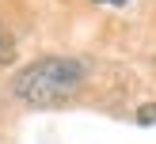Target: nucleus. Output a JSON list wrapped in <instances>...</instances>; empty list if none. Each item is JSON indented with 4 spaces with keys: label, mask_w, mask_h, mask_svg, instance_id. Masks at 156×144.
Returning <instances> with one entry per match:
<instances>
[{
    "label": "nucleus",
    "mask_w": 156,
    "mask_h": 144,
    "mask_svg": "<svg viewBox=\"0 0 156 144\" xmlns=\"http://www.w3.org/2000/svg\"><path fill=\"white\" fill-rule=\"evenodd\" d=\"M8 61H15V42L8 30H0V65H8Z\"/></svg>",
    "instance_id": "f03ea898"
},
{
    "label": "nucleus",
    "mask_w": 156,
    "mask_h": 144,
    "mask_svg": "<svg viewBox=\"0 0 156 144\" xmlns=\"http://www.w3.org/2000/svg\"><path fill=\"white\" fill-rule=\"evenodd\" d=\"M95 4H103V8H126L129 0H95Z\"/></svg>",
    "instance_id": "20e7f679"
},
{
    "label": "nucleus",
    "mask_w": 156,
    "mask_h": 144,
    "mask_svg": "<svg viewBox=\"0 0 156 144\" xmlns=\"http://www.w3.org/2000/svg\"><path fill=\"white\" fill-rule=\"evenodd\" d=\"M137 121H141V125H156V102H145L141 110H137Z\"/></svg>",
    "instance_id": "7ed1b4c3"
},
{
    "label": "nucleus",
    "mask_w": 156,
    "mask_h": 144,
    "mask_svg": "<svg viewBox=\"0 0 156 144\" xmlns=\"http://www.w3.org/2000/svg\"><path fill=\"white\" fill-rule=\"evenodd\" d=\"M84 76H88V68L76 57H42L12 80V95L30 106H53L61 99L76 95Z\"/></svg>",
    "instance_id": "f257e3e1"
}]
</instances>
